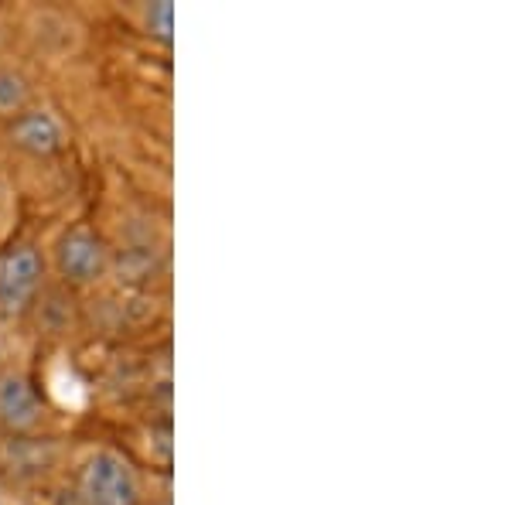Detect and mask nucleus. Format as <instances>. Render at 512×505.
Wrapping results in <instances>:
<instances>
[{"instance_id":"nucleus-1","label":"nucleus","mask_w":512,"mask_h":505,"mask_svg":"<svg viewBox=\"0 0 512 505\" xmlns=\"http://www.w3.org/2000/svg\"><path fill=\"white\" fill-rule=\"evenodd\" d=\"M82 495L89 505H137V478L117 454H96L82 471Z\"/></svg>"},{"instance_id":"nucleus-2","label":"nucleus","mask_w":512,"mask_h":505,"mask_svg":"<svg viewBox=\"0 0 512 505\" xmlns=\"http://www.w3.org/2000/svg\"><path fill=\"white\" fill-rule=\"evenodd\" d=\"M41 277V260L35 250H14L7 256L4 270H0V301L7 308H21L24 301L31 297V291L38 287Z\"/></svg>"},{"instance_id":"nucleus-3","label":"nucleus","mask_w":512,"mask_h":505,"mask_svg":"<svg viewBox=\"0 0 512 505\" xmlns=\"http://www.w3.org/2000/svg\"><path fill=\"white\" fill-rule=\"evenodd\" d=\"M38 396L35 389L24 383L21 376H4L0 379V417L7 427H31L38 420Z\"/></svg>"},{"instance_id":"nucleus-4","label":"nucleus","mask_w":512,"mask_h":505,"mask_svg":"<svg viewBox=\"0 0 512 505\" xmlns=\"http://www.w3.org/2000/svg\"><path fill=\"white\" fill-rule=\"evenodd\" d=\"M106 263V253L99 246V239L89 233H72L62 243V270L76 280H93Z\"/></svg>"},{"instance_id":"nucleus-5","label":"nucleus","mask_w":512,"mask_h":505,"mask_svg":"<svg viewBox=\"0 0 512 505\" xmlns=\"http://www.w3.org/2000/svg\"><path fill=\"white\" fill-rule=\"evenodd\" d=\"M14 140L35 154H48L59 147V127H55L48 117L35 113V117H24L18 127H14Z\"/></svg>"},{"instance_id":"nucleus-6","label":"nucleus","mask_w":512,"mask_h":505,"mask_svg":"<svg viewBox=\"0 0 512 505\" xmlns=\"http://www.w3.org/2000/svg\"><path fill=\"white\" fill-rule=\"evenodd\" d=\"M24 96H28V89H24V82L18 76H0V113L21 110Z\"/></svg>"},{"instance_id":"nucleus-7","label":"nucleus","mask_w":512,"mask_h":505,"mask_svg":"<svg viewBox=\"0 0 512 505\" xmlns=\"http://www.w3.org/2000/svg\"><path fill=\"white\" fill-rule=\"evenodd\" d=\"M171 4L168 0H161V4H154L151 7V24H154V31H158L161 38H168L171 35Z\"/></svg>"}]
</instances>
